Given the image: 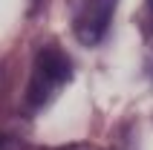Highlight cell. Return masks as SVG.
I'll use <instances>...</instances> for the list:
<instances>
[{"label": "cell", "mask_w": 153, "mask_h": 150, "mask_svg": "<svg viewBox=\"0 0 153 150\" xmlns=\"http://www.w3.org/2000/svg\"><path fill=\"white\" fill-rule=\"evenodd\" d=\"M72 81V61L67 58V52L61 46H43L35 58L32 78L26 84L23 92V110L26 113H38L46 104L55 101L67 84Z\"/></svg>", "instance_id": "1"}, {"label": "cell", "mask_w": 153, "mask_h": 150, "mask_svg": "<svg viewBox=\"0 0 153 150\" xmlns=\"http://www.w3.org/2000/svg\"><path fill=\"white\" fill-rule=\"evenodd\" d=\"M116 6H119V0H81V6L75 12V20H72L75 38L84 46L101 43L110 23H113Z\"/></svg>", "instance_id": "2"}, {"label": "cell", "mask_w": 153, "mask_h": 150, "mask_svg": "<svg viewBox=\"0 0 153 150\" xmlns=\"http://www.w3.org/2000/svg\"><path fill=\"white\" fill-rule=\"evenodd\" d=\"M64 150H95V147H90V144H69V147H64Z\"/></svg>", "instance_id": "3"}, {"label": "cell", "mask_w": 153, "mask_h": 150, "mask_svg": "<svg viewBox=\"0 0 153 150\" xmlns=\"http://www.w3.org/2000/svg\"><path fill=\"white\" fill-rule=\"evenodd\" d=\"M150 9H153V0H150Z\"/></svg>", "instance_id": "4"}]
</instances>
